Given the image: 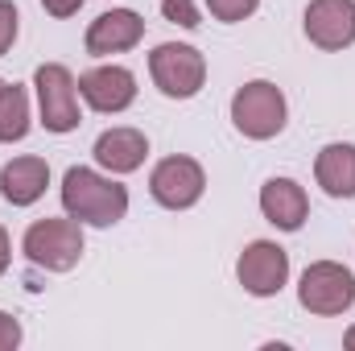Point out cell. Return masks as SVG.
<instances>
[{
    "instance_id": "cb8c5ba5",
    "label": "cell",
    "mask_w": 355,
    "mask_h": 351,
    "mask_svg": "<svg viewBox=\"0 0 355 351\" xmlns=\"http://www.w3.org/2000/svg\"><path fill=\"white\" fill-rule=\"evenodd\" d=\"M0 87H4V79H0Z\"/></svg>"
},
{
    "instance_id": "6da1fadb",
    "label": "cell",
    "mask_w": 355,
    "mask_h": 351,
    "mask_svg": "<svg viewBox=\"0 0 355 351\" xmlns=\"http://www.w3.org/2000/svg\"><path fill=\"white\" fill-rule=\"evenodd\" d=\"M62 211L83 228H116L128 215V186L91 166H71L62 174Z\"/></svg>"
},
{
    "instance_id": "7a4b0ae2",
    "label": "cell",
    "mask_w": 355,
    "mask_h": 351,
    "mask_svg": "<svg viewBox=\"0 0 355 351\" xmlns=\"http://www.w3.org/2000/svg\"><path fill=\"white\" fill-rule=\"evenodd\" d=\"M25 261L46 268V273H71L83 261V223L62 215V219H33L21 236Z\"/></svg>"
},
{
    "instance_id": "ffe728a7",
    "label": "cell",
    "mask_w": 355,
    "mask_h": 351,
    "mask_svg": "<svg viewBox=\"0 0 355 351\" xmlns=\"http://www.w3.org/2000/svg\"><path fill=\"white\" fill-rule=\"evenodd\" d=\"M12 348H21V323L8 310H0V351H12Z\"/></svg>"
},
{
    "instance_id": "30bf717a",
    "label": "cell",
    "mask_w": 355,
    "mask_h": 351,
    "mask_svg": "<svg viewBox=\"0 0 355 351\" xmlns=\"http://www.w3.org/2000/svg\"><path fill=\"white\" fill-rule=\"evenodd\" d=\"M302 29L310 37V46L339 54L355 42V0H310Z\"/></svg>"
},
{
    "instance_id": "ac0fdd59",
    "label": "cell",
    "mask_w": 355,
    "mask_h": 351,
    "mask_svg": "<svg viewBox=\"0 0 355 351\" xmlns=\"http://www.w3.org/2000/svg\"><path fill=\"white\" fill-rule=\"evenodd\" d=\"M162 17L174 21V25H182V29H198V25H202L194 0H162Z\"/></svg>"
},
{
    "instance_id": "d6986e66",
    "label": "cell",
    "mask_w": 355,
    "mask_h": 351,
    "mask_svg": "<svg viewBox=\"0 0 355 351\" xmlns=\"http://www.w3.org/2000/svg\"><path fill=\"white\" fill-rule=\"evenodd\" d=\"M17 29H21L17 4H12V0H0V58L12 50V42H17Z\"/></svg>"
},
{
    "instance_id": "52a82bcc",
    "label": "cell",
    "mask_w": 355,
    "mask_h": 351,
    "mask_svg": "<svg viewBox=\"0 0 355 351\" xmlns=\"http://www.w3.org/2000/svg\"><path fill=\"white\" fill-rule=\"evenodd\" d=\"M149 194L166 211H190L207 194V170H202V162H194L186 153L162 157L153 166V174H149Z\"/></svg>"
},
{
    "instance_id": "9a60e30c",
    "label": "cell",
    "mask_w": 355,
    "mask_h": 351,
    "mask_svg": "<svg viewBox=\"0 0 355 351\" xmlns=\"http://www.w3.org/2000/svg\"><path fill=\"white\" fill-rule=\"evenodd\" d=\"M314 182L331 198H355V145L352 141H331L314 157Z\"/></svg>"
},
{
    "instance_id": "277c9868",
    "label": "cell",
    "mask_w": 355,
    "mask_h": 351,
    "mask_svg": "<svg viewBox=\"0 0 355 351\" xmlns=\"http://www.w3.org/2000/svg\"><path fill=\"white\" fill-rule=\"evenodd\" d=\"M297 302L306 314L318 318H335L355 306V273L339 261H314L306 264L302 281H297Z\"/></svg>"
},
{
    "instance_id": "3957f363",
    "label": "cell",
    "mask_w": 355,
    "mask_h": 351,
    "mask_svg": "<svg viewBox=\"0 0 355 351\" xmlns=\"http://www.w3.org/2000/svg\"><path fill=\"white\" fill-rule=\"evenodd\" d=\"M285 120H289V103H285V91L268 79H252L232 95V124L240 137L248 141H272L285 132Z\"/></svg>"
},
{
    "instance_id": "e0dca14e",
    "label": "cell",
    "mask_w": 355,
    "mask_h": 351,
    "mask_svg": "<svg viewBox=\"0 0 355 351\" xmlns=\"http://www.w3.org/2000/svg\"><path fill=\"white\" fill-rule=\"evenodd\" d=\"M207 8H211L215 21H223V25H240V21H248V17L261 8V0H207Z\"/></svg>"
},
{
    "instance_id": "7402d4cb",
    "label": "cell",
    "mask_w": 355,
    "mask_h": 351,
    "mask_svg": "<svg viewBox=\"0 0 355 351\" xmlns=\"http://www.w3.org/2000/svg\"><path fill=\"white\" fill-rule=\"evenodd\" d=\"M8 264H12V240H8V232L0 228V277L8 273Z\"/></svg>"
},
{
    "instance_id": "5bb4252c",
    "label": "cell",
    "mask_w": 355,
    "mask_h": 351,
    "mask_svg": "<svg viewBox=\"0 0 355 351\" xmlns=\"http://www.w3.org/2000/svg\"><path fill=\"white\" fill-rule=\"evenodd\" d=\"M50 186V162L46 157H12L0 166V198L12 203V207H33Z\"/></svg>"
},
{
    "instance_id": "603a6c76",
    "label": "cell",
    "mask_w": 355,
    "mask_h": 351,
    "mask_svg": "<svg viewBox=\"0 0 355 351\" xmlns=\"http://www.w3.org/2000/svg\"><path fill=\"white\" fill-rule=\"evenodd\" d=\"M343 348L355 351V327H347V335H343Z\"/></svg>"
},
{
    "instance_id": "9c48e42d",
    "label": "cell",
    "mask_w": 355,
    "mask_h": 351,
    "mask_svg": "<svg viewBox=\"0 0 355 351\" xmlns=\"http://www.w3.org/2000/svg\"><path fill=\"white\" fill-rule=\"evenodd\" d=\"M79 99L99 116H120L137 103V75L120 62H99L79 75Z\"/></svg>"
},
{
    "instance_id": "44dd1931",
    "label": "cell",
    "mask_w": 355,
    "mask_h": 351,
    "mask_svg": "<svg viewBox=\"0 0 355 351\" xmlns=\"http://www.w3.org/2000/svg\"><path fill=\"white\" fill-rule=\"evenodd\" d=\"M42 8H46L50 17H58V21H67V17H75V12L83 8V0H42Z\"/></svg>"
},
{
    "instance_id": "8992f818",
    "label": "cell",
    "mask_w": 355,
    "mask_h": 351,
    "mask_svg": "<svg viewBox=\"0 0 355 351\" xmlns=\"http://www.w3.org/2000/svg\"><path fill=\"white\" fill-rule=\"evenodd\" d=\"M33 91H37V112L46 132H75L79 128V79L62 62H42L33 71Z\"/></svg>"
},
{
    "instance_id": "8fae6325",
    "label": "cell",
    "mask_w": 355,
    "mask_h": 351,
    "mask_svg": "<svg viewBox=\"0 0 355 351\" xmlns=\"http://www.w3.org/2000/svg\"><path fill=\"white\" fill-rule=\"evenodd\" d=\"M141 37H145L141 12H132V8H112V12H99L87 25L83 46H87L91 58H112V54H128L132 46H141Z\"/></svg>"
},
{
    "instance_id": "4fadbf2b",
    "label": "cell",
    "mask_w": 355,
    "mask_h": 351,
    "mask_svg": "<svg viewBox=\"0 0 355 351\" xmlns=\"http://www.w3.org/2000/svg\"><path fill=\"white\" fill-rule=\"evenodd\" d=\"M261 215L277 232H297L310 219V194L293 178H268L261 186Z\"/></svg>"
},
{
    "instance_id": "2e32d148",
    "label": "cell",
    "mask_w": 355,
    "mask_h": 351,
    "mask_svg": "<svg viewBox=\"0 0 355 351\" xmlns=\"http://www.w3.org/2000/svg\"><path fill=\"white\" fill-rule=\"evenodd\" d=\"M33 128V112H29V91L21 83H4L0 87V145H17L25 141Z\"/></svg>"
},
{
    "instance_id": "5b68a950",
    "label": "cell",
    "mask_w": 355,
    "mask_h": 351,
    "mask_svg": "<svg viewBox=\"0 0 355 351\" xmlns=\"http://www.w3.org/2000/svg\"><path fill=\"white\" fill-rule=\"evenodd\" d=\"M149 79L166 99H194L207 83V58L186 42H162L149 54Z\"/></svg>"
},
{
    "instance_id": "7c38bea8",
    "label": "cell",
    "mask_w": 355,
    "mask_h": 351,
    "mask_svg": "<svg viewBox=\"0 0 355 351\" xmlns=\"http://www.w3.org/2000/svg\"><path fill=\"white\" fill-rule=\"evenodd\" d=\"M95 166L107 170L112 178L137 174L149 157V137L141 128H128V124H116V128H103L95 137V149H91Z\"/></svg>"
},
{
    "instance_id": "ba28073f",
    "label": "cell",
    "mask_w": 355,
    "mask_h": 351,
    "mask_svg": "<svg viewBox=\"0 0 355 351\" xmlns=\"http://www.w3.org/2000/svg\"><path fill=\"white\" fill-rule=\"evenodd\" d=\"M236 281L252 298H277L285 289V281H289V252L277 240H252V244H244V252L236 261Z\"/></svg>"
}]
</instances>
